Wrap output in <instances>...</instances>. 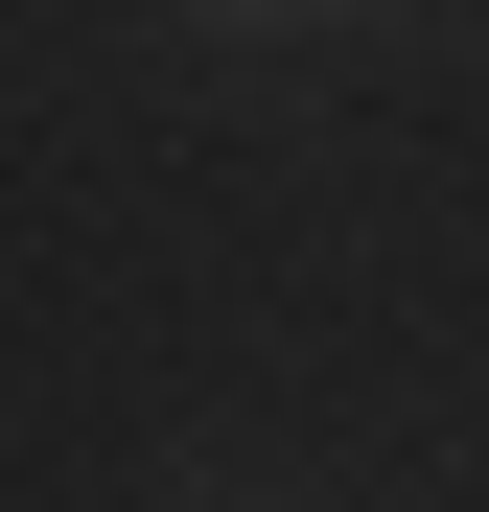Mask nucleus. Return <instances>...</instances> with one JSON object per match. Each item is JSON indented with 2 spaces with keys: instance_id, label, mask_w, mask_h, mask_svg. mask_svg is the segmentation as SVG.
Returning a JSON list of instances; mask_svg holds the SVG:
<instances>
[]
</instances>
